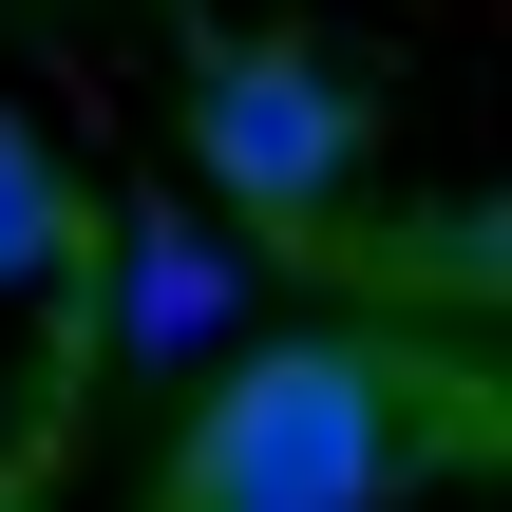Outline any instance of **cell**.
I'll return each instance as SVG.
<instances>
[{
	"mask_svg": "<svg viewBox=\"0 0 512 512\" xmlns=\"http://www.w3.org/2000/svg\"><path fill=\"white\" fill-rule=\"evenodd\" d=\"M57 266H76V190H57V152L0 114V304H19V285H57Z\"/></svg>",
	"mask_w": 512,
	"mask_h": 512,
	"instance_id": "277c9868",
	"label": "cell"
},
{
	"mask_svg": "<svg viewBox=\"0 0 512 512\" xmlns=\"http://www.w3.org/2000/svg\"><path fill=\"white\" fill-rule=\"evenodd\" d=\"M418 456V380L380 342H266L171 437V512H380Z\"/></svg>",
	"mask_w": 512,
	"mask_h": 512,
	"instance_id": "6da1fadb",
	"label": "cell"
},
{
	"mask_svg": "<svg viewBox=\"0 0 512 512\" xmlns=\"http://www.w3.org/2000/svg\"><path fill=\"white\" fill-rule=\"evenodd\" d=\"M228 304H247L228 228L152 209V228H133V285H114V342H133V361H209V342H228Z\"/></svg>",
	"mask_w": 512,
	"mask_h": 512,
	"instance_id": "3957f363",
	"label": "cell"
},
{
	"mask_svg": "<svg viewBox=\"0 0 512 512\" xmlns=\"http://www.w3.org/2000/svg\"><path fill=\"white\" fill-rule=\"evenodd\" d=\"M190 133H209V190H228L266 247H304V228L361 190V95H342L304 38H228L209 95H190Z\"/></svg>",
	"mask_w": 512,
	"mask_h": 512,
	"instance_id": "7a4b0ae2",
	"label": "cell"
}]
</instances>
